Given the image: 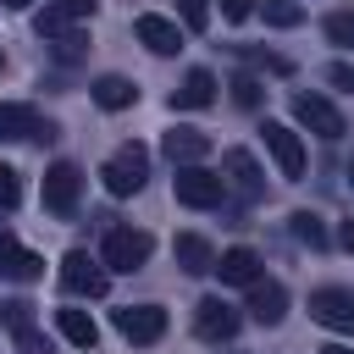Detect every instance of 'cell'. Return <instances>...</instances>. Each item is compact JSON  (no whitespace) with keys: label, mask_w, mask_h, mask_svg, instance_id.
<instances>
[{"label":"cell","mask_w":354,"mask_h":354,"mask_svg":"<svg viewBox=\"0 0 354 354\" xmlns=\"http://www.w3.org/2000/svg\"><path fill=\"white\" fill-rule=\"evenodd\" d=\"M100 183H105V194H116V199L138 194V188L149 183V149H144V144H122V149L100 166Z\"/></svg>","instance_id":"obj_1"},{"label":"cell","mask_w":354,"mask_h":354,"mask_svg":"<svg viewBox=\"0 0 354 354\" xmlns=\"http://www.w3.org/2000/svg\"><path fill=\"white\" fill-rule=\"evenodd\" d=\"M171 194H177V205H188V210H216V205L227 199V177L210 171V166H177Z\"/></svg>","instance_id":"obj_2"},{"label":"cell","mask_w":354,"mask_h":354,"mask_svg":"<svg viewBox=\"0 0 354 354\" xmlns=\"http://www.w3.org/2000/svg\"><path fill=\"white\" fill-rule=\"evenodd\" d=\"M149 254H155V238L144 227H111L105 249H100L105 271H138V266H149Z\"/></svg>","instance_id":"obj_3"},{"label":"cell","mask_w":354,"mask_h":354,"mask_svg":"<svg viewBox=\"0 0 354 354\" xmlns=\"http://www.w3.org/2000/svg\"><path fill=\"white\" fill-rule=\"evenodd\" d=\"M61 288H66L72 299H100V293L111 288V271H105V260H94L88 249H72V254L61 260Z\"/></svg>","instance_id":"obj_4"},{"label":"cell","mask_w":354,"mask_h":354,"mask_svg":"<svg viewBox=\"0 0 354 354\" xmlns=\"http://www.w3.org/2000/svg\"><path fill=\"white\" fill-rule=\"evenodd\" d=\"M77 199H83V171L72 160H55L44 171V210L66 221V216H77Z\"/></svg>","instance_id":"obj_5"},{"label":"cell","mask_w":354,"mask_h":354,"mask_svg":"<svg viewBox=\"0 0 354 354\" xmlns=\"http://www.w3.org/2000/svg\"><path fill=\"white\" fill-rule=\"evenodd\" d=\"M293 122L299 127H310L315 138H343L348 133V122H343V111L332 105V100H321V94H293Z\"/></svg>","instance_id":"obj_6"},{"label":"cell","mask_w":354,"mask_h":354,"mask_svg":"<svg viewBox=\"0 0 354 354\" xmlns=\"http://www.w3.org/2000/svg\"><path fill=\"white\" fill-rule=\"evenodd\" d=\"M310 321L332 332H354V288H315L310 293Z\"/></svg>","instance_id":"obj_7"},{"label":"cell","mask_w":354,"mask_h":354,"mask_svg":"<svg viewBox=\"0 0 354 354\" xmlns=\"http://www.w3.org/2000/svg\"><path fill=\"white\" fill-rule=\"evenodd\" d=\"M17 138H39V144H50V138H55V122L39 116L33 105H0V144H17Z\"/></svg>","instance_id":"obj_8"},{"label":"cell","mask_w":354,"mask_h":354,"mask_svg":"<svg viewBox=\"0 0 354 354\" xmlns=\"http://www.w3.org/2000/svg\"><path fill=\"white\" fill-rule=\"evenodd\" d=\"M116 332H122L127 343H160L166 310H160V304H127V310H116Z\"/></svg>","instance_id":"obj_9"},{"label":"cell","mask_w":354,"mask_h":354,"mask_svg":"<svg viewBox=\"0 0 354 354\" xmlns=\"http://www.w3.org/2000/svg\"><path fill=\"white\" fill-rule=\"evenodd\" d=\"M260 133H266V149H271V160L282 166V177H288V183L304 177V144H299V133L282 127V122H266Z\"/></svg>","instance_id":"obj_10"},{"label":"cell","mask_w":354,"mask_h":354,"mask_svg":"<svg viewBox=\"0 0 354 354\" xmlns=\"http://www.w3.org/2000/svg\"><path fill=\"white\" fill-rule=\"evenodd\" d=\"M133 33H138V44H144L149 55H177V50H183V28H177L171 17H155V11H144V17L133 22Z\"/></svg>","instance_id":"obj_11"},{"label":"cell","mask_w":354,"mask_h":354,"mask_svg":"<svg viewBox=\"0 0 354 354\" xmlns=\"http://www.w3.org/2000/svg\"><path fill=\"white\" fill-rule=\"evenodd\" d=\"M221 177H227V188H238L243 199H260V194H266L260 160H254L249 149H227V155H221Z\"/></svg>","instance_id":"obj_12"},{"label":"cell","mask_w":354,"mask_h":354,"mask_svg":"<svg viewBox=\"0 0 354 354\" xmlns=\"http://www.w3.org/2000/svg\"><path fill=\"white\" fill-rule=\"evenodd\" d=\"M194 332H199L205 343H227V337L238 332V310H232L227 299H199V310H194Z\"/></svg>","instance_id":"obj_13"},{"label":"cell","mask_w":354,"mask_h":354,"mask_svg":"<svg viewBox=\"0 0 354 354\" xmlns=\"http://www.w3.org/2000/svg\"><path fill=\"white\" fill-rule=\"evenodd\" d=\"M83 17H94V0H50L39 17H33V28H39V39H61L72 22H83Z\"/></svg>","instance_id":"obj_14"},{"label":"cell","mask_w":354,"mask_h":354,"mask_svg":"<svg viewBox=\"0 0 354 354\" xmlns=\"http://www.w3.org/2000/svg\"><path fill=\"white\" fill-rule=\"evenodd\" d=\"M160 149H166V160H171V166H205L210 138H205L199 127H171V133L160 138Z\"/></svg>","instance_id":"obj_15"},{"label":"cell","mask_w":354,"mask_h":354,"mask_svg":"<svg viewBox=\"0 0 354 354\" xmlns=\"http://www.w3.org/2000/svg\"><path fill=\"white\" fill-rule=\"evenodd\" d=\"M205 105H216V72L194 66V72L171 88V111H205Z\"/></svg>","instance_id":"obj_16"},{"label":"cell","mask_w":354,"mask_h":354,"mask_svg":"<svg viewBox=\"0 0 354 354\" xmlns=\"http://www.w3.org/2000/svg\"><path fill=\"white\" fill-rule=\"evenodd\" d=\"M216 271H221L227 288H254V282H260V254H254L249 243H238V249H227V254L216 260Z\"/></svg>","instance_id":"obj_17"},{"label":"cell","mask_w":354,"mask_h":354,"mask_svg":"<svg viewBox=\"0 0 354 354\" xmlns=\"http://www.w3.org/2000/svg\"><path fill=\"white\" fill-rule=\"evenodd\" d=\"M249 315H254L260 326H277V321L288 315V288H282V282H266V277H260V282L249 288Z\"/></svg>","instance_id":"obj_18"},{"label":"cell","mask_w":354,"mask_h":354,"mask_svg":"<svg viewBox=\"0 0 354 354\" xmlns=\"http://www.w3.org/2000/svg\"><path fill=\"white\" fill-rule=\"evenodd\" d=\"M39 271H44V260H39L33 249H22L17 238H6V232H0V277H17V282H33Z\"/></svg>","instance_id":"obj_19"},{"label":"cell","mask_w":354,"mask_h":354,"mask_svg":"<svg viewBox=\"0 0 354 354\" xmlns=\"http://www.w3.org/2000/svg\"><path fill=\"white\" fill-rule=\"evenodd\" d=\"M94 105L100 111H127L133 100H138V88H133V77H122V72H105V77H94Z\"/></svg>","instance_id":"obj_20"},{"label":"cell","mask_w":354,"mask_h":354,"mask_svg":"<svg viewBox=\"0 0 354 354\" xmlns=\"http://www.w3.org/2000/svg\"><path fill=\"white\" fill-rule=\"evenodd\" d=\"M171 254H177V266H183L188 277H205V271H216V249H210L199 232H183V238L171 243Z\"/></svg>","instance_id":"obj_21"},{"label":"cell","mask_w":354,"mask_h":354,"mask_svg":"<svg viewBox=\"0 0 354 354\" xmlns=\"http://www.w3.org/2000/svg\"><path fill=\"white\" fill-rule=\"evenodd\" d=\"M55 326H61V337H66L72 348H94V343H100V326H94L88 310H55Z\"/></svg>","instance_id":"obj_22"},{"label":"cell","mask_w":354,"mask_h":354,"mask_svg":"<svg viewBox=\"0 0 354 354\" xmlns=\"http://www.w3.org/2000/svg\"><path fill=\"white\" fill-rule=\"evenodd\" d=\"M288 221H293V238H299V243L326 249V227H321V216H315V210H293Z\"/></svg>","instance_id":"obj_23"},{"label":"cell","mask_w":354,"mask_h":354,"mask_svg":"<svg viewBox=\"0 0 354 354\" xmlns=\"http://www.w3.org/2000/svg\"><path fill=\"white\" fill-rule=\"evenodd\" d=\"M266 22L271 28H299L304 22V6L299 0H266Z\"/></svg>","instance_id":"obj_24"},{"label":"cell","mask_w":354,"mask_h":354,"mask_svg":"<svg viewBox=\"0 0 354 354\" xmlns=\"http://www.w3.org/2000/svg\"><path fill=\"white\" fill-rule=\"evenodd\" d=\"M232 100H238L243 111H260V100H266V88H260V77H249V72H238V77H232Z\"/></svg>","instance_id":"obj_25"},{"label":"cell","mask_w":354,"mask_h":354,"mask_svg":"<svg viewBox=\"0 0 354 354\" xmlns=\"http://www.w3.org/2000/svg\"><path fill=\"white\" fill-rule=\"evenodd\" d=\"M326 39H332L337 50H354V11H332V17H326Z\"/></svg>","instance_id":"obj_26"},{"label":"cell","mask_w":354,"mask_h":354,"mask_svg":"<svg viewBox=\"0 0 354 354\" xmlns=\"http://www.w3.org/2000/svg\"><path fill=\"white\" fill-rule=\"evenodd\" d=\"M0 321H6L11 332H22V326H33V304H28V299H6V304H0Z\"/></svg>","instance_id":"obj_27"},{"label":"cell","mask_w":354,"mask_h":354,"mask_svg":"<svg viewBox=\"0 0 354 354\" xmlns=\"http://www.w3.org/2000/svg\"><path fill=\"white\" fill-rule=\"evenodd\" d=\"M177 11H183V28H194V33L210 22V0H177Z\"/></svg>","instance_id":"obj_28"},{"label":"cell","mask_w":354,"mask_h":354,"mask_svg":"<svg viewBox=\"0 0 354 354\" xmlns=\"http://www.w3.org/2000/svg\"><path fill=\"white\" fill-rule=\"evenodd\" d=\"M17 348H22V354H55L50 337H44L39 326H22V332H17Z\"/></svg>","instance_id":"obj_29"},{"label":"cell","mask_w":354,"mask_h":354,"mask_svg":"<svg viewBox=\"0 0 354 354\" xmlns=\"http://www.w3.org/2000/svg\"><path fill=\"white\" fill-rule=\"evenodd\" d=\"M17 199H22V183H17V171L0 160V210H11Z\"/></svg>","instance_id":"obj_30"},{"label":"cell","mask_w":354,"mask_h":354,"mask_svg":"<svg viewBox=\"0 0 354 354\" xmlns=\"http://www.w3.org/2000/svg\"><path fill=\"white\" fill-rule=\"evenodd\" d=\"M83 44H88L83 33H61V39H55V55H61V61H77V55H83Z\"/></svg>","instance_id":"obj_31"},{"label":"cell","mask_w":354,"mask_h":354,"mask_svg":"<svg viewBox=\"0 0 354 354\" xmlns=\"http://www.w3.org/2000/svg\"><path fill=\"white\" fill-rule=\"evenodd\" d=\"M249 11H254V0H221V17H227V22H243Z\"/></svg>","instance_id":"obj_32"},{"label":"cell","mask_w":354,"mask_h":354,"mask_svg":"<svg viewBox=\"0 0 354 354\" xmlns=\"http://www.w3.org/2000/svg\"><path fill=\"white\" fill-rule=\"evenodd\" d=\"M326 77H332L337 88H354V66H343V61H337V66H326Z\"/></svg>","instance_id":"obj_33"},{"label":"cell","mask_w":354,"mask_h":354,"mask_svg":"<svg viewBox=\"0 0 354 354\" xmlns=\"http://www.w3.org/2000/svg\"><path fill=\"white\" fill-rule=\"evenodd\" d=\"M337 243H343V249H348V254H354V216H348V221H343V227H337Z\"/></svg>","instance_id":"obj_34"},{"label":"cell","mask_w":354,"mask_h":354,"mask_svg":"<svg viewBox=\"0 0 354 354\" xmlns=\"http://www.w3.org/2000/svg\"><path fill=\"white\" fill-rule=\"evenodd\" d=\"M0 6H11V11H28V6H33V0H0Z\"/></svg>","instance_id":"obj_35"},{"label":"cell","mask_w":354,"mask_h":354,"mask_svg":"<svg viewBox=\"0 0 354 354\" xmlns=\"http://www.w3.org/2000/svg\"><path fill=\"white\" fill-rule=\"evenodd\" d=\"M321 354H354V348H343V343H332V348H321Z\"/></svg>","instance_id":"obj_36"},{"label":"cell","mask_w":354,"mask_h":354,"mask_svg":"<svg viewBox=\"0 0 354 354\" xmlns=\"http://www.w3.org/2000/svg\"><path fill=\"white\" fill-rule=\"evenodd\" d=\"M348 183H354V166H348Z\"/></svg>","instance_id":"obj_37"},{"label":"cell","mask_w":354,"mask_h":354,"mask_svg":"<svg viewBox=\"0 0 354 354\" xmlns=\"http://www.w3.org/2000/svg\"><path fill=\"white\" fill-rule=\"evenodd\" d=\"M0 66H6V55H0Z\"/></svg>","instance_id":"obj_38"}]
</instances>
